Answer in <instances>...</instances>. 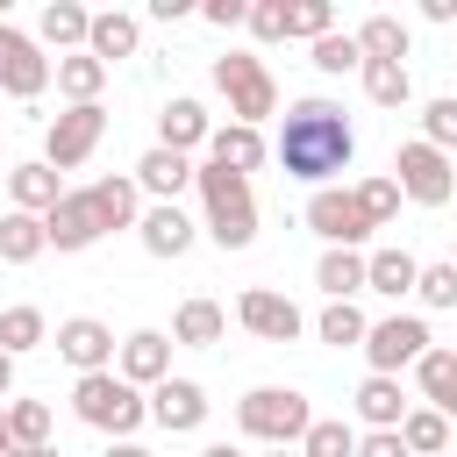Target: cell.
<instances>
[{
  "instance_id": "1",
  "label": "cell",
  "mask_w": 457,
  "mask_h": 457,
  "mask_svg": "<svg viewBox=\"0 0 457 457\" xmlns=\"http://www.w3.org/2000/svg\"><path fill=\"white\" fill-rule=\"evenodd\" d=\"M271 157L286 164V179H307V186H328L350 157H357V129L336 100H293L286 121H278V143Z\"/></svg>"
},
{
  "instance_id": "2",
  "label": "cell",
  "mask_w": 457,
  "mask_h": 457,
  "mask_svg": "<svg viewBox=\"0 0 457 457\" xmlns=\"http://www.w3.org/2000/svg\"><path fill=\"white\" fill-rule=\"evenodd\" d=\"M136 214H143V200H136V179H93V186H79V193H64L50 214H43V236H50V250H93L107 228H136Z\"/></svg>"
},
{
  "instance_id": "3",
  "label": "cell",
  "mask_w": 457,
  "mask_h": 457,
  "mask_svg": "<svg viewBox=\"0 0 457 457\" xmlns=\"http://www.w3.org/2000/svg\"><path fill=\"white\" fill-rule=\"evenodd\" d=\"M193 186H200V207H207V236H214L221 250H250V243H257L250 179H243V171H221V164H193Z\"/></svg>"
},
{
  "instance_id": "4",
  "label": "cell",
  "mask_w": 457,
  "mask_h": 457,
  "mask_svg": "<svg viewBox=\"0 0 457 457\" xmlns=\"http://www.w3.org/2000/svg\"><path fill=\"white\" fill-rule=\"evenodd\" d=\"M71 414H79L86 428H100V436L129 443V436L150 421V400H143L121 371H86V378L71 386Z\"/></svg>"
},
{
  "instance_id": "5",
  "label": "cell",
  "mask_w": 457,
  "mask_h": 457,
  "mask_svg": "<svg viewBox=\"0 0 457 457\" xmlns=\"http://www.w3.org/2000/svg\"><path fill=\"white\" fill-rule=\"evenodd\" d=\"M307 421H314V407H307L300 386H250V393L236 400V428H243L250 443H271V450L300 443Z\"/></svg>"
},
{
  "instance_id": "6",
  "label": "cell",
  "mask_w": 457,
  "mask_h": 457,
  "mask_svg": "<svg viewBox=\"0 0 457 457\" xmlns=\"http://www.w3.org/2000/svg\"><path fill=\"white\" fill-rule=\"evenodd\" d=\"M214 93L228 100V114H236L243 129H264V121L278 114V79L264 71V57H243V50L214 57Z\"/></svg>"
},
{
  "instance_id": "7",
  "label": "cell",
  "mask_w": 457,
  "mask_h": 457,
  "mask_svg": "<svg viewBox=\"0 0 457 457\" xmlns=\"http://www.w3.org/2000/svg\"><path fill=\"white\" fill-rule=\"evenodd\" d=\"M393 186H400V200H414V207H443V200L457 193V164L414 136V143H400V157H393Z\"/></svg>"
},
{
  "instance_id": "8",
  "label": "cell",
  "mask_w": 457,
  "mask_h": 457,
  "mask_svg": "<svg viewBox=\"0 0 457 457\" xmlns=\"http://www.w3.org/2000/svg\"><path fill=\"white\" fill-rule=\"evenodd\" d=\"M100 136H107V107L93 100V107H64L50 129H43V164L50 171H79L93 150H100Z\"/></svg>"
},
{
  "instance_id": "9",
  "label": "cell",
  "mask_w": 457,
  "mask_h": 457,
  "mask_svg": "<svg viewBox=\"0 0 457 457\" xmlns=\"http://www.w3.org/2000/svg\"><path fill=\"white\" fill-rule=\"evenodd\" d=\"M364 357H371V371L378 378H393L400 364H421V350H428V321L421 314H386V321H371L364 328V343H357Z\"/></svg>"
},
{
  "instance_id": "10",
  "label": "cell",
  "mask_w": 457,
  "mask_h": 457,
  "mask_svg": "<svg viewBox=\"0 0 457 457\" xmlns=\"http://www.w3.org/2000/svg\"><path fill=\"white\" fill-rule=\"evenodd\" d=\"M307 228H314L328 250H357V243L371 236L357 193H343V186H314V200H307Z\"/></svg>"
},
{
  "instance_id": "11",
  "label": "cell",
  "mask_w": 457,
  "mask_h": 457,
  "mask_svg": "<svg viewBox=\"0 0 457 457\" xmlns=\"http://www.w3.org/2000/svg\"><path fill=\"white\" fill-rule=\"evenodd\" d=\"M114 328L107 321H93V314H71V321H57V357L86 378V371H114Z\"/></svg>"
},
{
  "instance_id": "12",
  "label": "cell",
  "mask_w": 457,
  "mask_h": 457,
  "mask_svg": "<svg viewBox=\"0 0 457 457\" xmlns=\"http://www.w3.org/2000/svg\"><path fill=\"white\" fill-rule=\"evenodd\" d=\"M236 321L257 336V343H293L307 321H300V307L286 300V293H271V286H250L243 300H236Z\"/></svg>"
},
{
  "instance_id": "13",
  "label": "cell",
  "mask_w": 457,
  "mask_h": 457,
  "mask_svg": "<svg viewBox=\"0 0 457 457\" xmlns=\"http://www.w3.org/2000/svg\"><path fill=\"white\" fill-rule=\"evenodd\" d=\"M0 86H7L14 100H36V93L50 86V57H43L36 36H21V29L0 36Z\"/></svg>"
},
{
  "instance_id": "14",
  "label": "cell",
  "mask_w": 457,
  "mask_h": 457,
  "mask_svg": "<svg viewBox=\"0 0 457 457\" xmlns=\"http://www.w3.org/2000/svg\"><path fill=\"white\" fill-rule=\"evenodd\" d=\"M114 371H121L136 393H143V386H157V378H171V336H164V328H136V336H121Z\"/></svg>"
},
{
  "instance_id": "15",
  "label": "cell",
  "mask_w": 457,
  "mask_h": 457,
  "mask_svg": "<svg viewBox=\"0 0 457 457\" xmlns=\"http://www.w3.org/2000/svg\"><path fill=\"white\" fill-rule=\"evenodd\" d=\"M150 421L171 428V436L200 428V421H207V386H200V378H157V386H150Z\"/></svg>"
},
{
  "instance_id": "16",
  "label": "cell",
  "mask_w": 457,
  "mask_h": 457,
  "mask_svg": "<svg viewBox=\"0 0 457 457\" xmlns=\"http://www.w3.org/2000/svg\"><path fill=\"white\" fill-rule=\"evenodd\" d=\"M136 236H143V250H150V257H186L200 228H193V214H186L179 200H157V207H143V214H136Z\"/></svg>"
},
{
  "instance_id": "17",
  "label": "cell",
  "mask_w": 457,
  "mask_h": 457,
  "mask_svg": "<svg viewBox=\"0 0 457 457\" xmlns=\"http://www.w3.org/2000/svg\"><path fill=\"white\" fill-rule=\"evenodd\" d=\"M214 136V121H207V107L193 100V93H179V100H164V114H157V150H200Z\"/></svg>"
},
{
  "instance_id": "18",
  "label": "cell",
  "mask_w": 457,
  "mask_h": 457,
  "mask_svg": "<svg viewBox=\"0 0 457 457\" xmlns=\"http://www.w3.org/2000/svg\"><path fill=\"white\" fill-rule=\"evenodd\" d=\"M271 157V143H264V129H243V121H228V129H214L207 136V164H221V171H257Z\"/></svg>"
},
{
  "instance_id": "19",
  "label": "cell",
  "mask_w": 457,
  "mask_h": 457,
  "mask_svg": "<svg viewBox=\"0 0 457 457\" xmlns=\"http://www.w3.org/2000/svg\"><path fill=\"white\" fill-rule=\"evenodd\" d=\"M129 179H136V193L179 200V193L193 186V157H179V150H157V143H150V150L136 157V171H129Z\"/></svg>"
},
{
  "instance_id": "20",
  "label": "cell",
  "mask_w": 457,
  "mask_h": 457,
  "mask_svg": "<svg viewBox=\"0 0 457 457\" xmlns=\"http://www.w3.org/2000/svg\"><path fill=\"white\" fill-rule=\"evenodd\" d=\"M86 29H93V14H86L79 0H50V7L36 14V43H43V50H57V57L86 50Z\"/></svg>"
},
{
  "instance_id": "21",
  "label": "cell",
  "mask_w": 457,
  "mask_h": 457,
  "mask_svg": "<svg viewBox=\"0 0 457 457\" xmlns=\"http://www.w3.org/2000/svg\"><path fill=\"white\" fill-rule=\"evenodd\" d=\"M7 200H14V214H50L57 200H64V179L36 157V164H14L7 171Z\"/></svg>"
},
{
  "instance_id": "22",
  "label": "cell",
  "mask_w": 457,
  "mask_h": 457,
  "mask_svg": "<svg viewBox=\"0 0 457 457\" xmlns=\"http://www.w3.org/2000/svg\"><path fill=\"white\" fill-rule=\"evenodd\" d=\"M414 386H421V400L443 414V421H457V350H421V364H414Z\"/></svg>"
},
{
  "instance_id": "23",
  "label": "cell",
  "mask_w": 457,
  "mask_h": 457,
  "mask_svg": "<svg viewBox=\"0 0 457 457\" xmlns=\"http://www.w3.org/2000/svg\"><path fill=\"white\" fill-rule=\"evenodd\" d=\"M136 43H143V29H136V14H121V7L93 14V29H86V57H100V64L136 57Z\"/></svg>"
},
{
  "instance_id": "24",
  "label": "cell",
  "mask_w": 457,
  "mask_h": 457,
  "mask_svg": "<svg viewBox=\"0 0 457 457\" xmlns=\"http://www.w3.org/2000/svg\"><path fill=\"white\" fill-rule=\"evenodd\" d=\"M50 79H57V93H64L71 107H93L100 86H107V64L86 57V50H71V57H50Z\"/></svg>"
},
{
  "instance_id": "25",
  "label": "cell",
  "mask_w": 457,
  "mask_h": 457,
  "mask_svg": "<svg viewBox=\"0 0 457 457\" xmlns=\"http://www.w3.org/2000/svg\"><path fill=\"white\" fill-rule=\"evenodd\" d=\"M414 278H421V257H414V250H371V257H364V286L386 293V300L414 293Z\"/></svg>"
},
{
  "instance_id": "26",
  "label": "cell",
  "mask_w": 457,
  "mask_h": 457,
  "mask_svg": "<svg viewBox=\"0 0 457 457\" xmlns=\"http://www.w3.org/2000/svg\"><path fill=\"white\" fill-rule=\"evenodd\" d=\"M228 336V314L214 307V300H186L179 314H171V343H186V350H214Z\"/></svg>"
},
{
  "instance_id": "27",
  "label": "cell",
  "mask_w": 457,
  "mask_h": 457,
  "mask_svg": "<svg viewBox=\"0 0 457 457\" xmlns=\"http://www.w3.org/2000/svg\"><path fill=\"white\" fill-rule=\"evenodd\" d=\"M357 421H364V428H400V421H407L400 378H378V371H371V378L357 386Z\"/></svg>"
},
{
  "instance_id": "28",
  "label": "cell",
  "mask_w": 457,
  "mask_h": 457,
  "mask_svg": "<svg viewBox=\"0 0 457 457\" xmlns=\"http://www.w3.org/2000/svg\"><path fill=\"white\" fill-rule=\"evenodd\" d=\"M50 250V236H43V214H0V264H36Z\"/></svg>"
},
{
  "instance_id": "29",
  "label": "cell",
  "mask_w": 457,
  "mask_h": 457,
  "mask_svg": "<svg viewBox=\"0 0 457 457\" xmlns=\"http://www.w3.org/2000/svg\"><path fill=\"white\" fill-rule=\"evenodd\" d=\"M314 286H321L328 300H357V293H364V250H321Z\"/></svg>"
},
{
  "instance_id": "30",
  "label": "cell",
  "mask_w": 457,
  "mask_h": 457,
  "mask_svg": "<svg viewBox=\"0 0 457 457\" xmlns=\"http://www.w3.org/2000/svg\"><path fill=\"white\" fill-rule=\"evenodd\" d=\"M357 50L378 57V64H407V21H400V14H364Z\"/></svg>"
},
{
  "instance_id": "31",
  "label": "cell",
  "mask_w": 457,
  "mask_h": 457,
  "mask_svg": "<svg viewBox=\"0 0 457 457\" xmlns=\"http://www.w3.org/2000/svg\"><path fill=\"white\" fill-rule=\"evenodd\" d=\"M357 79H364L371 107H407V100H414V71H407V64H378V57H364Z\"/></svg>"
},
{
  "instance_id": "32",
  "label": "cell",
  "mask_w": 457,
  "mask_h": 457,
  "mask_svg": "<svg viewBox=\"0 0 457 457\" xmlns=\"http://www.w3.org/2000/svg\"><path fill=\"white\" fill-rule=\"evenodd\" d=\"M400 443H407V457H443V450H450V421H443L436 407H407Z\"/></svg>"
},
{
  "instance_id": "33",
  "label": "cell",
  "mask_w": 457,
  "mask_h": 457,
  "mask_svg": "<svg viewBox=\"0 0 457 457\" xmlns=\"http://www.w3.org/2000/svg\"><path fill=\"white\" fill-rule=\"evenodd\" d=\"M364 328H371V321L357 314V300H328V307H321V321H314V336H321L328 350H357V343H364Z\"/></svg>"
},
{
  "instance_id": "34",
  "label": "cell",
  "mask_w": 457,
  "mask_h": 457,
  "mask_svg": "<svg viewBox=\"0 0 457 457\" xmlns=\"http://www.w3.org/2000/svg\"><path fill=\"white\" fill-rule=\"evenodd\" d=\"M50 443V407L43 400H14L7 407V450H43Z\"/></svg>"
},
{
  "instance_id": "35",
  "label": "cell",
  "mask_w": 457,
  "mask_h": 457,
  "mask_svg": "<svg viewBox=\"0 0 457 457\" xmlns=\"http://www.w3.org/2000/svg\"><path fill=\"white\" fill-rule=\"evenodd\" d=\"M36 343H50L43 307H7V314H0V350H7V357H21V350H36Z\"/></svg>"
},
{
  "instance_id": "36",
  "label": "cell",
  "mask_w": 457,
  "mask_h": 457,
  "mask_svg": "<svg viewBox=\"0 0 457 457\" xmlns=\"http://www.w3.org/2000/svg\"><path fill=\"white\" fill-rule=\"evenodd\" d=\"M300 457H357V428L350 421H307Z\"/></svg>"
},
{
  "instance_id": "37",
  "label": "cell",
  "mask_w": 457,
  "mask_h": 457,
  "mask_svg": "<svg viewBox=\"0 0 457 457\" xmlns=\"http://www.w3.org/2000/svg\"><path fill=\"white\" fill-rule=\"evenodd\" d=\"M421 143H428V150H443V157L457 150V93H443V100H428V107H421Z\"/></svg>"
},
{
  "instance_id": "38",
  "label": "cell",
  "mask_w": 457,
  "mask_h": 457,
  "mask_svg": "<svg viewBox=\"0 0 457 457\" xmlns=\"http://www.w3.org/2000/svg\"><path fill=\"white\" fill-rule=\"evenodd\" d=\"M336 29V7L328 0H286V36H307V43H321Z\"/></svg>"
},
{
  "instance_id": "39",
  "label": "cell",
  "mask_w": 457,
  "mask_h": 457,
  "mask_svg": "<svg viewBox=\"0 0 457 457\" xmlns=\"http://www.w3.org/2000/svg\"><path fill=\"white\" fill-rule=\"evenodd\" d=\"M357 64H364V50H357V36H350V29H343V36L328 29V36L314 43V71H328V79H343V71H357Z\"/></svg>"
},
{
  "instance_id": "40",
  "label": "cell",
  "mask_w": 457,
  "mask_h": 457,
  "mask_svg": "<svg viewBox=\"0 0 457 457\" xmlns=\"http://www.w3.org/2000/svg\"><path fill=\"white\" fill-rule=\"evenodd\" d=\"M350 193H357V207H364L371 228H386V221L400 214V186H393V171H386V179H364V186H350Z\"/></svg>"
},
{
  "instance_id": "41",
  "label": "cell",
  "mask_w": 457,
  "mask_h": 457,
  "mask_svg": "<svg viewBox=\"0 0 457 457\" xmlns=\"http://www.w3.org/2000/svg\"><path fill=\"white\" fill-rule=\"evenodd\" d=\"M414 293H421V307H457V264H421Z\"/></svg>"
},
{
  "instance_id": "42",
  "label": "cell",
  "mask_w": 457,
  "mask_h": 457,
  "mask_svg": "<svg viewBox=\"0 0 457 457\" xmlns=\"http://www.w3.org/2000/svg\"><path fill=\"white\" fill-rule=\"evenodd\" d=\"M257 43H286V0H257L250 7V21H243Z\"/></svg>"
},
{
  "instance_id": "43",
  "label": "cell",
  "mask_w": 457,
  "mask_h": 457,
  "mask_svg": "<svg viewBox=\"0 0 457 457\" xmlns=\"http://www.w3.org/2000/svg\"><path fill=\"white\" fill-rule=\"evenodd\" d=\"M357 457H407V443H400V428H371V436H357Z\"/></svg>"
},
{
  "instance_id": "44",
  "label": "cell",
  "mask_w": 457,
  "mask_h": 457,
  "mask_svg": "<svg viewBox=\"0 0 457 457\" xmlns=\"http://www.w3.org/2000/svg\"><path fill=\"white\" fill-rule=\"evenodd\" d=\"M200 14H207L214 29H243V21H250V7H243V0H207Z\"/></svg>"
},
{
  "instance_id": "45",
  "label": "cell",
  "mask_w": 457,
  "mask_h": 457,
  "mask_svg": "<svg viewBox=\"0 0 457 457\" xmlns=\"http://www.w3.org/2000/svg\"><path fill=\"white\" fill-rule=\"evenodd\" d=\"M100 457H150V450H143V443H107Z\"/></svg>"
},
{
  "instance_id": "46",
  "label": "cell",
  "mask_w": 457,
  "mask_h": 457,
  "mask_svg": "<svg viewBox=\"0 0 457 457\" xmlns=\"http://www.w3.org/2000/svg\"><path fill=\"white\" fill-rule=\"evenodd\" d=\"M7 393H14V357L0 350V400H7Z\"/></svg>"
},
{
  "instance_id": "47",
  "label": "cell",
  "mask_w": 457,
  "mask_h": 457,
  "mask_svg": "<svg viewBox=\"0 0 457 457\" xmlns=\"http://www.w3.org/2000/svg\"><path fill=\"white\" fill-rule=\"evenodd\" d=\"M200 457H243V450H236V443H207Z\"/></svg>"
},
{
  "instance_id": "48",
  "label": "cell",
  "mask_w": 457,
  "mask_h": 457,
  "mask_svg": "<svg viewBox=\"0 0 457 457\" xmlns=\"http://www.w3.org/2000/svg\"><path fill=\"white\" fill-rule=\"evenodd\" d=\"M14 457H57V450H50V443H43V450H14Z\"/></svg>"
},
{
  "instance_id": "49",
  "label": "cell",
  "mask_w": 457,
  "mask_h": 457,
  "mask_svg": "<svg viewBox=\"0 0 457 457\" xmlns=\"http://www.w3.org/2000/svg\"><path fill=\"white\" fill-rule=\"evenodd\" d=\"M0 450H7V407H0Z\"/></svg>"
},
{
  "instance_id": "50",
  "label": "cell",
  "mask_w": 457,
  "mask_h": 457,
  "mask_svg": "<svg viewBox=\"0 0 457 457\" xmlns=\"http://www.w3.org/2000/svg\"><path fill=\"white\" fill-rule=\"evenodd\" d=\"M271 457H293V450H271Z\"/></svg>"
},
{
  "instance_id": "51",
  "label": "cell",
  "mask_w": 457,
  "mask_h": 457,
  "mask_svg": "<svg viewBox=\"0 0 457 457\" xmlns=\"http://www.w3.org/2000/svg\"><path fill=\"white\" fill-rule=\"evenodd\" d=\"M0 457H14V450H0Z\"/></svg>"
},
{
  "instance_id": "52",
  "label": "cell",
  "mask_w": 457,
  "mask_h": 457,
  "mask_svg": "<svg viewBox=\"0 0 457 457\" xmlns=\"http://www.w3.org/2000/svg\"><path fill=\"white\" fill-rule=\"evenodd\" d=\"M450 264H457V250H450Z\"/></svg>"
},
{
  "instance_id": "53",
  "label": "cell",
  "mask_w": 457,
  "mask_h": 457,
  "mask_svg": "<svg viewBox=\"0 0 457 457\" xmlns=\"http://www.w3.org/2000/svg\"><path fill=\"white\" fill-rule=\"evenodd\" d=\"M0 36H7V21H0Z\"/></svg>"
}]
</instances>
